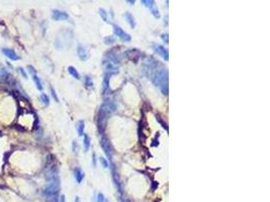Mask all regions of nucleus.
I'll return each instance as SVG.
<instances>
[{
    "mask_svg": "<svg viewBox=\"0 0 270 202\" xmlns=\"http://www.w3.org/2000/svg\"><path fill=\"white\" fill-rule=\"evenodd\" d=\"M163 68L164 67L158 62V61L154 60L153 58H150V59H148L146 62L144 63L143 73L146 75V77L148 79H150L151 82H152V80L157 76V74H158Z\"/></svg>",
    "mask_w": 270,
    "mask_h": 202,
    "instance_id": "obj_1",
    "label": "nucleus"
},
{
    "mask_svg": "<svg viewBox=\"0 0 270 202\" xmlns=\"http://www.w3.org/2000/svg\"><path fill=\"white\" fill-rule=\"evenodd\" d=\"M152 83L155 86H158L160 88L161 92L164 95L168 94L169 91V86H168V70L166 68H163L162 70L157 74V76L152 80Z\"/></svg>",
    "mask_w": 270,
    "mask_h": 202,
    "instance_id": "obj_2",
    "label": "nucleus"
},
{
    "mask_svg": "<svg viewBox=\"0 0 270 202\" xmlns=\"http://www.w3.org/2000/svg\"><path fill=\"white\" fill-rule=\"evenodd\" d=\"M60 189V179L57 176L48 178V184L43 190V194L47 197H51L53 195H56Z\"/></svg>",
    "mask_w": 270,
    "mask_h": 202,
    "instance_id": "obj_3",
    "label": "nucleus"
},
{
    "mask_svg": "<svg viewBox=\"0 0 270 202\" xmlns=\"http://www.w3.org/2000/svg\"><path fill=\"white\" fill-rule=\"evenodd\" d=\"M72 39H73V36H72V33L70 31L64 30L56 37V40H55V47L57 49H63V48L67 47V46H70Z\"/></svg>",
    "mask_w": 270,
    "mask_h": 202,
    "instance_id": "obj_4",
    "label": "nucleus"
},
{
    "mask_svg": "<svg viewBox=\"0 0 270 202\" xmlns=\"http://www.w3.org/2000/svg\"><path fill=\"white\" fill-rule=\"evenodd\" d=\"M100 146L102 148L104 154L107 156L108 159H111L112 157V153H114V150H112V147L110 145L108 138H107L104 134H101V138H100Z\"/></svg>",
    "mask_w": 270,
    "mask_h": 202,
    "instance_id": "obj_5",
    "label": "nucleus"
},
{
    "mask_svg": "<svg viewBox=\"0 0 270 202\" xmlns=\"http://www.w3.org/2000/svg\"><path fill=\"white\" fill-rule=\"evenodd\" d=\"M108 115L105 114L102 109H99L98 111V117H97V126H98V131L101 134H103L104 129L106 128V119Z\"/></svg>",
    "mask_w": 270,
    "mask_h": 202,
    "instance_id": "obj_6",
    "label": "nucleus"
},
{
    "mask_svg": "<svg viewBox=\"0 0 270 202\" xmlns=\"http://www.w3.org/2000/svg\"><path fill=\"white\" fill-rule=\"evenodd\" d=\"M114 33L115 36H117L118 39H121V40H124V42H130V39H132L129 33H126L123 28L117 24L114 25Z\"/></svg>",
    "mask_w": 270,
    "mask_h": 202,
    "instance_id": "obj_7",
    "label": "nucleus"
},
{
    "mask_svg": "<svg viewBox=\"0 0 270 202\" xmlns=\"http://www.w3.org/2000/svg\"><path fill=\"white\" fill-rule=\"evenodd\" d=\"M100 109H102V110L105 112L106 115H109L111 113H114V112L117 110V106H115V104L112 101L110 100H105L103 102V104L101 105Z\"/></svg>",
    "mask_w": 270,
    "mask_h": 202,
    "instance_id": "obj_8",
    "label": "nucleus"
},
{
    "mask_svg": "<svg viewBox=\"0 0 270 202\" xmlns=\"http://www.w3.org/2000/svg\"><path fill=\"white\" fill-rule=\"evenodd\" d=\"M153 49H154V51H155L159 56H161L163 58L165 61L169 60V53H168V50L165 47H163V46H161V45L155 44V45H153Z\"/></svg>",
    "mask_w": 270,
    "mask_h": 202,
    "instance_id": "obj_9",
    "label": "nucleus"
},
{
    "mask_svg": "<svg viewBox=\"0 0 270 202\" xmlns=\"http://www.w3.org/2000/svg\"><path fill=\"white\" fill-rule=\"evenodd\" d=\"M103 67H104V69H105L106 74H108V75L117 74V73H118V71H120L118 70L117 66L114 65L112 63H110L109 61H107L105 59H104V61H103Z\"/></svg>",
    "mask_w": 270,
    "mask_h": 202,
    "instance_id": "obj_10",
    "label": "nucleus"
},
{
    "mask_svg": "<svg viewBox=\"0 0 270 202\" xmlns=\"http://www.w3.org/2000/svg\"><path fill=\"white\" fill-rule=\"evenodd\" d=\"M52 19L56 20V21H60V20H67L69 19V14L62 10L55 9L52 11Z\"/></svg>",
    "mask_w": 270,
    "mask_h": 202,
    "instance_id": "obj_11",
    "label": "nucleus"
},
{
    "mask_svg": "<svg viewBox=\"0 0 270 202\" xmlns=\"http://www.w3.org/2000/svg\"><path fill=\"white\" fill-rule=\"evenodd\" d=\"M77 55H78V58H79L81 61H83V62H85V61L89 59L88 51H87V49L81 44L78 45V47H77Z\"/></svg>",
    "mask_w": 270,
    "mask_h": 202,
    "instance_id": "obj_12",
    "label": "nucleus"
},
{
    "mask_svg": "<svg viewBox=\"0 0 270 202\" xmlns=\"http://www.w3.org/2000/svg\"><path fill=\"white\" fill-rule=\"evenodd\" d=\"M28 71L31 72V77H33V80H34V84H36V87H37V90H40V91H42V90H43V84H42V81H40V78L37 77V72H36V70H34V69L33 67H31V66H28Z\"/></svg>",
    "mask_w": 270,
    "mask_h": 202,
    "instance_id": "obj_13",
    "label": "nucleus"
},
{
    "mask_svg": "<svg viewBox=\"0 0 270 202\" xmlns=\"http://www.w3.org/2000/svg\"><path fill=\"white\" fill-rule=\"evenodd\" d=\"M105 60L109 61L110 63H112L115 66L121 64V59L118 57V55L117 53H112V51L107 52L105 54Z\"/></svg>",
    "mask_w": 270,
    "mask_h": 202,
    "instance_id": "obj_14",
    "label": "nucleus"
},
{
    "mask_svg": "<svg viewBox=\"0 0 270 202\" xmlns=\"http://www.w3.org/2000/svg\"><path fill=\"white\" fill-rule=\"evenodd\" d=\"M2 53L4 54V56H6L8 59L12 60V61H17L19 60V56L15 53V51H13L12 49H8V48H3L2 49Z\"/></svg>",
    "mask_w": 270,
    "mask_h": 202,
    "instance_id": "obj_15",
    "label": "nucleus"
},
{
    "mask_svg": "<svg viewBox=\"0 0 270 202\" xmlns=\"http://www.w3.org/2000/svg\"><path fill=\"white\" fill-rule=\"evenodd\" d=\"M73 175H74V178H75V180H76L77 183L80 184L81 182H82L83 178H84L83 170L81 169L80 167H75L74 170H73Z\"/></svg>",
    "mask_w": 270,
    "mask_h": 202,
    "instance_id": "obj_16",
    "label": "nucleus"
},
{
    "mask_svg": "<svg viewBox=\"0 0 270 202\" xmlns=\"http://www.w3.org/2000/svg\"><path fill=\"white\" fill-rule=\"evenodd\" d=\"M76 128H77L78 135H79V137H82V135L84 134V128H85V122H84V120L77 121Z\"/></svg>",
    "mask_w": 270,
    "mask_h": 202,
    "instance_id": "obj_17",
    "label": "nucleus"
},
{
    "mask_svg": "<svg viewBox=\"0 0 270 202\" xmlns=\"http://www.w3.org/2000/svg\"><path fill=\"white\" fill-rule=\"evenodd\" d=\"M109 79H110V75L106 74L105 77L103 79V84H102V94H106V92L108 91L109 88Z\"/></svg>",
    "mask_w": 270,
    "mask_h": 202,
    "instance_id": "obj_18",
    "label": "nucleus"
},
{
    "mask_svg": "<svg viewBox=\"0 0 270 202\" xmlns=\"http://www.w3.org/2000/svg\"><path fill=\"white\" fill-rule=\"evenodd\" d=\"M112 177H114V184H115V187H117V191L120 192V194H121V193H123V190H121V182H120V180H118V177H117V173H115L114 168H112Z\"/></svg>",
    "mask_w": 270,
    "mask_h": 202,
    "instance_id": "obj_19",
    "label": "nucleus"
},
{
    "mask_svg": "<svg viewBox=\"0 0 270 202\" xmlns=\"http://www.w3.org/2000/svg\"><path fill=\"white\" fill-rule=\"evenodd\" d=\"M124 17H126L127 21L129 22V24L130 25V27L135 28L136 27V20H135V17L133 16V14H130V12H126L124 13Z\"/></svg>",
    "mask_w": 270,
    "mask_h": 202,
    "instance_id": "obj_20",
    "label": "nucleus"
},
{
    "mask_svg": "<svg viewBox=\"0 0 270 202\" xmlns=\"http://www.w3.org/2000/svg\"><path fill=\"white\" fill-rule=\"evenodd\" d=\"M84 137H83V146L84 149H85V152H88L90 149V145H91V140H90L89 135L84 134Z\"/></svg>",
    "mask_w": 270,
    "mask_h": 202,
    "instance_id": "obj_21",
    "label": "nucleus"
},
{
    "mask_svg": "<svg viewBox=\"0 0 270 202\" xmlns=\"http://www.w3.org/2000/svg\"><path fill=\"white\" fill-rule=\"evenodd\" d=\"M68 72H69V74H70L72 77L75 78V79H77V80L80 79V74L78 73V71L73 67V66H69V67H68Z\"/></svg>",
    "mask_w": 270,
    "mask_h": 202,
    "instance_id": "obj_22",
    "label": "nucleus"
},
{
    "mask_svg": "<svg viewBox=\"0 0 270 202\" xmlns=\"http://www.w3.org/2000/svg\"><path fill=\"white\" fill-rule=\"evenodd\" d=\"M149 8L151 9V12H152V14L156 17V18H159V17H160V13H159L158 8H157L156 4H155V1H154L153 3L151 4V6Z\"/></svg>",
    "mask_w": 270,
    "mask_h": 202,
    "instance_id": "obj_23",
    "label": "nucleus"
},
{
    "mask_svg": "<svg viewBox=\"0 0 270 202\" xmlns=\"http://www.w3.org/2000/svg\"><path fill=\"white\" fill-rule=\"evenodd\" d=\"M10 77H11L10 74L8 73V71L5 68H2L1 70H0V78H1L2 80H8Z\"/></svg>",
    "mask_w": 270,
    "mask_h": 202,
    "instance_id": "obj_24",
    "label": "nucleus"
},
{
    "mask_svg": "<svg viewBox=\"0 0 270 202\" xmlns=\"http://www.w3.org/2000/svg\"><path fill=\"white\" fill-rule=\"evenodd\" d=\"M40 101H42L43 104L45 105V106H48L49 104H50V98H49V96H48L47 94L42 93V94H40Z\"/></svg>",
    "mask_w": 270,
    "mask_h": 202,
    "instance_id": "obj_25",
    "label": "nucleus"
},
{
    "mask_svg": "<svg viewBox=\"0 0 270 202\" xmlns=\"http://www.w3.org/2000/svg\"><path fill=\"white\" fill-rule=\"evenodd\" d=\"M99 14H100V16H101V18L103 19V21H105V22H108V17H107V12H106V10L104 9V8H99Z\"/></svg>",
    "mask_w": 270,
    "mask_h": 202,
    "instance_id": "obj_26",
    "label": "nucleus"
},
{
    "mask_svg": "<svg viewBox=\"0 0 270 202\" xmlns=\"http://www.w3.org/2000/svg\"><path fill=\"white\" fill-rule=\"evenodd\" d=\"M85 85L89 89L93 88V81H92V79L89 76H85Z\"/></svg>",
    "mask_w": 270,
    "mask_h": 202,
    "instance_id": "obj_27",
    "label": "nucleus"
},
{
    "mask_svg": "<svg viewBox=\"0 0 270 202\" xmlns=\"http://www.w3.org/2000/svg\"><path fill=\"white\" fill-rule=\"evenodd\" d=\"M114 42H115L114 36H106L104 39V44L105 45H112L114 44Z\"/></svg>",
    "mask_w": 270,
    "mask_h": 202,
    "instance_id": "obj_28",
    "label": "nucleus"
},
{
    "mask_svg": "<svg viewBox=\"0 0 270 202\" xmlns=\"http://www.w3.org/2000/svg\"><path fill=\"white\" fill-rule=\"evenodd\" d=\"M99 162H100V165L102 166L104 169L108 168V161H107L105 158L100 157V158H99Z\"/></svg>",
    "mask_w": 270,
    "mask_h": 202,
    "instance_id": "obj_29",
    "label": "nucleus"
},
{
    "mask_svg": "<svg viewBox=\"0 0 270 202\" xmlns=\"http://www.w3.org/2000/svg\"><path fill=\"white\" fill-rule=\"evenodd\" d=\"M50 90H51L52 96H53V98L55 99V101H56V102H59V98H58L57 93H56V91H55V89H54L53 86H50Z\"/></svg>",
    "mask_w": 270,
    "mask_h": 202,
    "instance_id": "obj_30",
    "label": "nucleus"
},
{
    "mask_svg": "<svg viewBox=\"0 0 270 202\" xmlns=\"http://www.w3.org/2000/svg\"><path fill=\"white\" fill-rule=\"evenodd\" d=\"M72 149H73L74 153L78 154V152H79V146H78V143L76 140H73V143H72Z\"/></svg>",
    "mask_w": 270,
    "mask_h": 202,
    "instance_id": "obj_31",
    "label": "nucleus"
},
{
    "mask_svg": "<svg viewBox=\"0 0 270 202\" xmlns=\"http://www.w3.org/2000/svg\"><path fill=\"white\" fill-rule=\"evenodd\" d=\"M156 118H157V121H158V122L162 125V128H165V129H166V131H168V126H167V125H166V123H165V122H163V120L161 119L160 116H156Z\"/></svg>",
    "mask_w": 270,
    "mask_h": 202,
    "instance_id": "obj_32",
    "label": "nucleus"
},
{
    "mask_svg": "<svg viewBox=\"0 0 270 202\" xmlns=\"http://www.w3.org/2000/svg\"><path fill=\"white\" fill-rule=\"evenodd\" d=\"M105 201V198H104V195L102 193H98L97 197H96V202H104Z\"/></svg>",
    "mask_w": 270,
    "mask_h": 202,
    "instance_id": "obj_33",
    "label": "nucleus"
},
{
    "mask_svg": "<svg viewBox=\"0 0 270 202\" xmlns=\"http://www.w3.org/2000/svg\"><path fill=\"white\" fill-rule=\"evenodd\" d=\"M161 39H163V42H165L166 44H168V42H169V40H168V33H162Z\"/></svg>",
    "mask_w": 270,
    "mask_h": 202,
    "instance_id": "obj_34",
    "label": "nucleus"
},
{
    "mask_svg": "<svg viewBox=\"0 0 270 202\" xmlns=\"http://www.w3.org/2000/svg\"><path fill=\"white\" fill-rule=\"evenodd\" d=\"M18 71L20 72V74L22 75V77H24V78H27V73H25V71L24 70V69H22L21 67H19L18 68Z\"/></svg>",
    "mask_w": 270,
    "mask_h": 202,
    "instance_id": "obj_35",
    "label": "nucleus"
},
{
    "mask_svg": "<svg viewBox=\"0 0 270 202\" xmlns=\"http://www.w3.org/2000/svg\"><path fill=\"white\" fill-rule=\"evenodd\" d=\"M92 160H93V166L95 167V166H96V159H95V153H93V155H92Z\"/></svg>",
    "mask_w": 270,
    "mask_h": 202,
    "instance_id": "obj_36",
    "label": "nucleus"
},
{
    "mask_svg": "<svg viewBox=\"0 0 270 202\" xmlns=\"http://www.w3.org/2000/svg\"><path fill=\"white\" fill-rule=\"evenodd\" d=\"M60 202H66L65 195H61V197H60Z\"/></svg>",
    "mask_w": 270,
    "mask_h": 202,
    "instance_id": "obj_37",
    "label": "nucleus"
},
{
    "mask_svg": "<svg viewBox=\"0 0 270 202\" xmlns=\"http://www.w3.org/2000/svg\"><path fill=\"white\" fill-rule=\"evenodd\" d=\"M74 202H81L80 198L78 197V196H76V197H75V200H74Z\"/></svg>",
    "mask_w": 270,
    "mask_h": 202,
    "instance_id": "obj_38",
    "label": "nucleus"
},
{
    "mask_svg": "<svg viewBox=\"0 0 270 202\" xmlns=\"http://www.w3.org/2000/svg\"><path fill=\"white\" fill-rule=\"evenodd\" d=\"M127 2H129V3H130V4H133V3H135V1H133H133H130V0H127Z\"/></svg>",
    "mask_w": 270,
    "mask_h": 202,
    "instance_id": "obj_39",
    "label": "nucleus"
},
{
    "mask_svg": "<svg viewBox=\"0 0 270 202\" xmlns=\"http://www.w3.org/2000/svg\"><path fill=\"white\" fill-rule=\"evenodd\" d=\"M123 202H130V201H129V200H127V199H124V200H123Z\"/></svg>",
    "mask_w": 270,
    "mask_h": 202,
    "instance_id": "obj_40",
    "label": "nucleus"
},
{
    "mask_svg": "<svg viewBox=\"0 0 270 202\" xmlns=\"http://www.w3.org/2000/svg\"><path fill=\"white\" fill-rule=\"evenodd\" d=\"M104 202H109V201H108V200H105V201H104Z\"/></svg>",
    "mask_w": 270,
    "mask_h": 202,
    "instance_id": "obj_41",
    "label": "nucleus"
}]
</instances>
